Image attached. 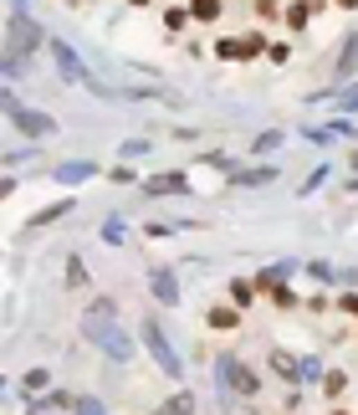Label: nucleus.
I'll return each instance as SVG.
<instances>
[{"instance_id": "a211bd4d", "label": "nucleus", "mask_w": 358, "mask_h": 415, "mask_svg": "<svg viewBox=\"0 0 358 415\" xmlns=\"http://www.w3.org/2000/svg\"><path fill=\"white\" fill-rule=\"evenodd\" d=\"M338 415H343V410H338Z\"/></svg>"}, {"instance_id": "4468645a", "label": "nucleus", "mask_w": 358, "mask_h": 415, "mask_svg": "<svg viewBox=\"0 0 358 415\" xmlns=\"http://www.w3.org/2000/svg\"><path fill=\"white\" fill-rule=\"evenodd\" d=\"M210 323H215V328H231L235 313H231V308H215V313H210Z\"/></svg>"}, {"instance_id": "f03ea898", "label": "nucleus", "mask_w": 358, "mask_h": 415, "mask_svg": "<svg viewBox=\"0 0 358 415\" xmlns=\"http://www.w3.org/2000/svg\"><path fill=\"white\" fill-rule=\"evenodd\" d=\"M143 344H149V354H154V364H164V374H169V380H179V374H184V364H179V354H174V348H169V333L164 328H159V323L149 318V323H143Z\"/></svg>"}, {"instance_id": "ddd939ff", "label": "nucleus", "mask_w": 358, "mask_h": 415, "mask_svg": "<svg viewBox=\"0 0 358 415\" xmlns=\"http://www.w3.org/2000/svg\"><path fill=\"white\" fill-rule=\"evenodd\" d=\"M46 380H51L46 369H31V374H26V390H46Z\"/></svg>"}, {"instance_id": "f8f14e48", "label": "nucleus", "mask_w": 358, "mask_h": 415, "mask_svg": "<svg viewBox=\"0 0 358 415\" xmlns=\"http://www.w3.org/2000/svg\"><path fill=\"white\" fill-rule=\"evenodd\" d=\"M231 303H235V308H246V303H256V297H251V282H241V277H235V282H231Z\"/></svg>"}, {"instance_id": "423d86ee", "label": "nucleus", "mask_w": 358, "mask_h": 415, "mask_svg": "<svg viewBox=\"0 0 358 415\" xmlns=\"http://www.w3.org/2000/svg\"><path fill=\"white\" fill-rule=\"evenodd\" d=\"M149 288H154V297H159V303H169V308L179 303V282H174V272H169V267H159V272H154V277H149Z\"/></svg>"}, {"instance_id": "1a4fd4ad", "label": "nucleus", "mask_w": 358, "mask_h": 415, "mask_svg": "<svg viewBox=\"0 0 358 415\" xmlns=\"http://www.w3.org/2000/svg\"><path fill=\"white\" fill-rule=\"evenodd\" d=\"M72 410H77V415H108V405H102V400H92V395H77Z\"/></svg>"}, {"instance_id": "9d476101", "label": "nucleus", "mask_w": 358, "mask_h": 415, "mask_svg": "<svg viewBox=\"0 0 358 415\" xmlns=\"http://www.w3.org/2000/svg\"><path fill=\"white\" fill-rule=\"evenodd\" d=\"M159 415H195V400H190V395H174V400H169V405L159 410Z\"/></svg>"}, {"instance_id": "f3484780", "label": "nucleus", "mask_w": 358, "mask_h": 415, "mask_svg": "<svg viewBox=\"0 0 358 415\" xmlns=\"http://www.w3.org/2000/svg\"><path fill=\"white\" fill-rule=\"evenodd\" d=\"M256 16H267V21H271V16H276V0H256Z\"/></svg>"}, {"instance_id": "2eb2a0df", "label": "nucleus", "mask_w": 358, "mask_h": 415, "mask_svg": "<svg viewBox=\"0 0 358 415\" xmlns=\"http://www.w3.org/2000/svg\"><path fill=\"white\" fill-rule=\"evenodd\" d=\"M307 10H312V6H292V10H287V21H292V26H307Z\"/></svg>"}, {"instance_id": "20e7f679", "label": "nucleus", "mask_w": 358, "mask_h": 415, "mask_svg": "<svg viewBox=\"0 0 358 415\" xmlns=\"http://www.w3.org/2000/svg\"><path fill=\"white\" fill-rule=\"evenodd\" d=\"M51 57H57V72L67 77V82H82L87 93H102V87H98V77H92V72L82 67V57H77V51H72L67 42H51Z\"/></svg>"}, {"instance_id": "f257e3e1", "label": "nucleus", "mask_w": 358, "mask_h": 415, "mask_svg": "<svg viewBox=\"0 0 358 415\" xmlns=\"http://www.w3.org/2000/svg\"><path fill=\"white\" fill-rule=\"evenodd\" d=\"M82 333L102 348L108 359H134V339L123 333L118 318H102V313H82Z\"/></svg>"}, {"instance_id": "0eeeda50", "label": "nucleus", "mask_w": 358, "mask_h": 415, "mask_svg": "<svg viewBox=\"0 0 358 415\" xmlns=\"http://www.w3.org/2000/svg\"><path fill=\"white\" fill-rule=\"evenodd\" d=\"M98 170H92V159H67V164H57V179L62 185H82V179H92Z\"/></svg>"}, {"instance_id": "39448f33", "label": "nucleus", "mask_w": 358, "mask_h": 415, "mask_svg": "<svg viewBox=\"0 0 358 415\" xmlns=\"http://www.w3.org/2000/svg\"><path fill=\"white\" fill-rule=\"evenodd\" d=\"M220 380H225V390H241V395H256V390H261V380H256V374H251L235 354H220Z\"/></svg>"}, {"instance_id": "7ed1b4c3", "label": "nucleus", "mask_w": 358, "mask_h": 415, "mask_svg": "<svg viewBox=\"0 0 358 415\" xmlns=\"http://www.w3.org/2000/svg\"><path fill=\"white\" fill-rule=\"evenodd\" d=\"M6 113H10V123H16L26 139H51V134H57V123H51L46 113H26L16 93H6Z\"/></svg>"}, {"instance_id": "dca6fc26", "label": "nucleus", "mask_w": 358, "mask_h": 415, "mask_svg": "<svg viewBox=\"0 0 358 415\" xmlns=\"http://www.w3.org/2000/svg\"><path fill=\"white\" fill-rule=\"evenodd\" d=\"M271 303H276V308H292V303H297V297H292L287 288H271Z\"/></svg>"}, {"instance_id": "6e6552de", "label": "nucleus", "mask_w": 358, "mask_h": 415, "mask_svg": "<svg viewBox=\"0 0 358 415\" xmlns=\"http://www.w3.org/2000/svg\"><path fill=\"white\" fill-rule=\"evenodd\" d=\"M190 16L195 21H215L220 16V0H190Z\"/></svg>"}, {"instance_id": "9b49d317", "label": "nucleus", "mask_w": 358, "mask_h": 415, "mask_svg": "<svg viewBox=\"0 0 358 415\" xmlns=\"http://www.w3.org/2000/svg\"><path fill=\"white\" fill-rule=\"evenodd\" d=\"M149 190H154V195H159V190H169V195H179V190H184V179H179V175H159Z\"/></svg>"}]
</instances>
